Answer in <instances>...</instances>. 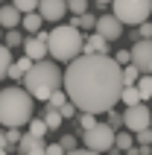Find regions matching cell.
Masks as SVG:
<instances>
[{"mask_svg":"<svg viewBox=\"0 0 152 155\" xmlns=\"http://www.w3.org/2000/svg\"><path fill=\"white\" fill-rule=\"evenodd\" d=\"M12 3L18 6V12H21V15H24V12H35V9H38V0H12Z\"/></svg>","mask_w":152,"mask_h":155,"instance_id":"obj_28","label":"cell"},{"mask_svg":"<svg viewBox=\"0 0 152 155\" xmlns=\"http://www.w3.org/2000/svg\"><path fill=\"white\" fill-rule=\"evenodd\" d=\"M135 88H137V94H140V100H152V73H140Z\"/></svg>","mask_w":152,"mask_h":155,"instance_id":"obj_17","label":"cell"},{"mask_svg":"<svg viewBox=\"0 0 152 155\" xmlns=\"http://www.w3.org/2000/svg\"><path fill=\"white\" fill-rule=\"evenodd\" d=\"M132 56V64H135L140 73H149V64H152V38H137L135 47L129 50Z\"/></svg>","mask_w":152,"mask_h":155,"instance_id":"obj_9","label":"cell"},{"mask_svg":"<svg viewBox=\"0 0 152 155\" xmlns=\"http://www.w3.org/2000/svg\"><path fill=\"white\" fill-rule=\"evenodd\" d=\"M152 0H111V15L120 24H144L149 21Z\"/></svg>","mask_w":152,"mask_h":155,"instance_id":"obj_5","label":"cell"},{"mask_svg":"<svg viewBox=\"0 0 152 155\" xmlns=\"http://www.w3.org/2000/svg\"><path fill=\"white\" fill-rule=\"evenodd\" d=\"M68 12H73V15H85V12H88V0H68Z\"/></svg>","mask_w":152,"mask_h":155,"instance_id":"obj_27","label":"cell"},{"mask_svg":"<svg viewBox=\"0 0 152 155\" xmlns=\"http://www.w3.org/2000/svg\"><path fill=\"white\" fill-rule=\"evenodd\" d=\"M59 143H61V149H64V152H70V149H76V135H64Z\"/></svg>","mask_w":152,"mask_h":155,"instance_id":"obj_33","label":"cell"},{"mask_svg":"<svg viewBox=\"0 0 152 155\" xmlns=\"http://www.w3.org/2000/svg\"><path fill=\"white\" fill-rule=\"evenodd\" d=\"M0 3H3V0H0Z\"/></svg>","mask_w":152,"mask_h":155,"instance_id":"obj_45","label":"cell"},{"mask_svg":"<svg viewBox=\"0 0 152 155\" xmlns=\"http://www.w3.org/2000/svg\"><path fill=\"white\" fill-rule=\"evenodd\" d=\"M47 38H50V32L47 29H38V32H32L29 38H24V56H29L32 61H41V59H50L47 56Z\"/></svg>","mask_w":152,"mask_h":155,"instance_id":"obj_8","label":"cell"},{"mask_svg":"<svg viewBox=\"0 0 152 155\" xmlns=\"http://www.w3.org/2000/svg\"><path fill=\"white\" fill-rule=\"evenodd\" d=\"M120 103L126 105V108H129V105H137V103H140L137 88H135V85H123V91H120Z\"/></svg>","mask_w":152,"mask_h":155,"instance_id":"obj_18","label":"cell"},{"mask_svg":"<svg viewBox=\"0 0 152 155\" xmlns=\"http://www.w3.org/2000/svg\"><path fill=\"white\" fill-rule=\"evenodd\" d=\"M135 143V138H132V132H114V149H120V152H126L129 147Z\"/></svg>","mask_w":152,"mask_h":155,"instance_id":"obj_19","label":"cell"},{"mask_svg":"<svg viewBox=\"0 0 152 155\" xmlns=\"http://www.w3.org/2000/svg\"><path fill=\"white\" fill-rule=\"evenodd\" d=\"M149 123H152V111L146 108L144 103H137V105H129L126 111H123V126H126L129 132L149 129Z\"/></svg>","mask_w":152,"mask_h":155,"instance_id":"obj_7","label":"cell"},{"mask_svg":"<svg viewBox=\"0 0 152 155\" xmlns=\"http://www.w3.org/2000/svg\"><path fill=\"white\" fill-rule=\"evenodd\" d=\"M0 149H6V132H0Z\"/></svg>","mask_w":152,"mask_h":155,"instance_id":"obj_39","label":"cell"},{"mask_svg":"<svg viewBox=\"0 0 152 155\" xmlns=\"http://www.w3.org/2000/svg\"><path fill=\"white\" fill-rule=\"evenodd\" d=\"M94 29H97L105 41H120V38H123V32H126V29H123V24H120L114 15H100Z\"/></svg>","mask_w":152,"mask_h":155,"instance_id":"obj_10","label":"cell"},{"mask_svg":"<svg viewBox=\"0 0 152 155\" xmlns=\"http://www.w3.org/2000/svg\"><path fill=\"white\" fill-rule=\"evenodd\" d=\"M44 123H47V132H56L64 123V117H61V111L59 108H53V105H47V111H44V117H41Z\"/></svg>","mask_w":152,"mask_h":155,"instance_id":"obj_16","label":"cell"},{"mask_svg":"<svg viewBox=\"0 0 152 155\" xmlns=\"http://www.w3.org/2000/svg\"><path fill=\"white\" fill-rule=\"evenodd\" d=\"M0 26H3V29H15V26H21V12H18L15 3L0 6Z\"/></svg>","mask_w":152,"mask_h":155,"instance_id":"obj_13","label":"cell"},{"mask_svg":"<svg viewBox=\"0 0 152 155\" xmlns=\"http://www.w3.org/2000/svg\"><path fill=\"white\" fill-rule=\"evenodd\" d=\"M9 64H12V47H6V44H0V79L6 76Z\"/></svg>","mask_w":152,"mask_h":155,"instance_id":"obj_20","label":"cell"},{"mask_svg":"<svg viewBox=\"0 0 152 155\" xmlns=\"http://www.w3.org/2000/svg\"><path fill=\"white\" fill-rule=\"evenodd\" d=\"M6 47H21L24 44V35H21V26H15V29H6Z\"/></svg>","mask_w":152,"mask_h":155,"instance_id":"obj_23","label":"cell"},{"mask_svg":"<svg viewBox=\"0 0 152 155\" xmlns=\"http://www.w3.org/2000/svg\"><path fill=\"white\" fill-rule=\"evenodd\" d=\"M41 21H50V24H59L61 18L68 15V3L64 0H38V9H35Z\"/></svg>","mask_w":152,"mask_h":155,"instance_id":"obj_11","label":"cell"},{"mask_svg":"<svg viewBox=\"0 0 152 155\" xmlns=\"http://www.w3.org/2000/svg\"><path fill=\"white\" fill-rule=\"evenodd\" d=\"M44 149H47V143H44V138H35V135H21V140H18V152L21 155H44Z\"/></svg>","mask_w":152,"mask_h":155,"instance_id":"obj_12","label":"cell"},{"mask_svg":"<svg viewBox=\"0 0 152 155\" xmlns=\"http://www.w3.org/2000/svg\"><path fill=\"white\" fill-rule=\"evenodd\" d=\"M79 126H82V132L94 129L97 126V114H88V111H79Z\"/></svg>","mask_w":152,"mask_h":155,"instance_id":"obj_25","label":"cell"},{"mask_svg":"<svg viewBox=\"0 0 152 155\" xmlns=\"http://www.w3.org/2000/svg\"><path fill=\"white\" fill-rule=\"evenodd\" d=\"M24 85L32 94V100H50V94L56 88H61V70L53 59H41L32 61V68L24 73Z\"/></svg>","mask_w":152,"mask_h":155,"instance_id":"obj_3","label":"cell"},{"mask_svg":"<svg viewBox=\"0 0 152 155\" xmlns=\"http://www.w3.org/2000/svg\"><path fill=\"white\" fill-rule=\"evenodd\" d=\"M18 140H21V132H18L15 126H9V129H6V149L18 147Z\"/></svg>","mask_w":152,"mask_h":155,"instance_id":"obj_29","label":"cell"},{"mask_svg":"<svg viewBox=\"0 0 152 155\" xmlns=\"http://www.w3.org/2000/svg\"><path fill=\"white\" fill-rule=\"evenodd\" d=\"M64 3H68V0H64Z\"/></svg>","mask_w":152,"mask_h":155,"instance_id":"obj_46","label":"cell"},{"mask_svg":"<svg viewBox=\"0 0 152 155\" xmlns=\"http://www.w3.org/2000/svg\"><path fill=\"white\" fill-rule=\"evenodd\" d=\"M97 3H100V6H105V3H111V0H97Z\"/></svg>","mask_w":152,"mask_h":155,"instance_id":"obj_40","label":"cell"},{"mask_svg":"<svg viewBox=\"0 0 152 155\" xmlns=\"http://www.w3.org/2000/svg\"><path fill=\"white\" fill-rule=\"evenodd\" d=\"M149 129H152V123H149Z\"/></svg>","mask_w":152,"mask_h":155,"instance_id":"obj_43","label":"cell"},{"mask_svg":"<svg viewBox=\"0 0 152 155\" xmlns=\"http://www.w3.org/2000/svg\"><path fill=\"white\" fill-rule=\"evenodd\" d=\"M82 32L70 24L56 26L47 38V56H53V61H73L76 56H82Z\"/></svg>","mask_w":152,"mask_h":155,"instance_id":"obj_4","label":"cell"},{"mask_svg":"<svg viewBox=\"0 0 152 155\" xmlns=\"http://www.w3.org/2000/svg\"><path fill=\"white\" fill-rule=\"evenodd\" d=\"M0 155H6V149H0Z\"/></svg>","mask_w":152,"mask_h":155,"instance_id":"obj_41","label":"cell"},{"mask_svg":"<svg viewBox=\"0 0 152 155\" xmlns=\"http://www.w3.org/2000/svg\"><path fill=\"white\" fill-rule=\"evenodd\" d=\"M41 15H38V12H24V15H21V29H26V32H38V29H41Z\"/></svg>","mask_w":152,"mask_h":155,"instance_id":"obj_15","label":"cell"},{"mask_svg":"<svg viewBox=\"0 0 152 155\" xmlns=\"http://www.w3.org/2000/svg\"><path fill=\"white\" fill-rule=\"evenodd\" d=\"M108 44H111V41H105L100 32H91V35L82 41V53H108Z\"/></svg>","mask_w":152,"mask_h":155,"instance_id":"obj_14","label":"cell"},{"mask_svg":"<svg viewBox=\"0 0 152 155\" xmlns=\"http://www.w3.org/2000/svg\"><path fill=\"white\" fill-rule=\"evenodd\" d=\"M135 143H137V147H152V129L135 132Z\"/></svg>","mask_w":152,"mask_h":155,"instance_id":"obj_26","label":"cell"},{"mask_svg":"<svg viewBox=\"0 0 152 155\" xmlns=\"http://www.w3.org/2000/svg\"><path fill=\"white\" fill-rule=\"evenodd\" d=\"M137 38H152V24H149V21L137 24Z\"/></svg>","mask_w":152,"mask_h":155,"instance_id":"obj_32","label":"cell"},{"mask_svg":"<svg viewBox=\"0 0 152 155\" xmlns=\"http://www.w3.org/2000/svg\"><path fill=\"white\" fill-rule=\"evenodd\" d=\"M59 111H61V117H64V120H70V117H73V114H76V105H73V103H70V100H68V103L61 105Z\"/></svg>","mask_w":152,"mask_h":155,"instance_id":"obj_36","label":"cell"},{"mask_svg":"<svg viewBox=\"0 0 152 155\" xmlns=\"http://www.w3.org/2000/svg\"><path fill=\"white\" fill-rule=\"evenodd\" d=\"M15 68H18V70H21V73H26V70L32 68V59H29V56H21V59H18V61H15Z\"/></svg>","mask_w":152,"mask_h":155,"instance_id":"obj_35","label":"cell"},{"mask_svg":"<svg viewBox=\"0 0 152 155\" xmlns=\"http://www.w3.org/2000/svg\"><path fill=\"white\" fill-rule=\"evenodd\" d=\"M120 155H126V152H120Z\"/></svg>","mask_w":152,"mask_h":155,"instance_id":"obj_44","label":"cell"},{"mask_svg":"<svg viewBox=\"0 0 152 155\" xmlns=\"http://www.w3.org/2000/svg\"><path fill=\"white\" fill-rule=\"evenodd\" d=\"M111 59H114L120 68H123V64H129V61H132V56H129V50H117L114 56H111Z\"/></svg>","mask_w":152,"mask_h":155,"instance_id":"obj_31","label":"cell"},{"mask_svg":"<svg viewBox=\"0 0 152 155\" xmlns=\"http://www.w3.org/2000/svg\"><path fill=\"white\" fill-rule=\"evenodd\" d=\"M137 76H140V70H137L132 61H129V64H123V85H135Z\"/></svg>","mask_w":152,"mask_h":155,"instance_id":"obj_22","label":"cell"},{"mask_svg":"<svg viewBox=\"0 0 152 155\" xmlns=\"http://www.w3.org/2000/svg\"><path fill=\"white\" fill-rule=\"evenodd\" d=\"M32 114H35V100L26 88L12 85L6 91H0V123L6 129L9 126H15V129L26 126Z\"/></svg>","mask_w":152,"mask_h":155,"instance_id":"obj_2","label":"cell"},{"mask_svg":"<svg viewBox=\"0 0 152 155\" xmlns=\"http://www.w3.org/2000/svg\"><path fill=\"white\" fill-rule=\"evenodd\" d=\"M61 88L76 111L105 114L120 103L123 68L108 53H82L68 61V70L61 73Z\"/></svg>","mask_w":152,"mask_h":155,"instance_id":"obj_1","label":"cell"},{"mask_svg":"<svg viewBox=\"0 0 152 155\" xmlns=\"http://www.w3.org/2000/svg\"><path fill=\"white\" fill-rule=\"evenodd\" d=\"M82 143L85 149H91V152H108V149H114V129H111L108 123H97L94 129L82 132Z\"/></svg>","mask_w":152,"mask_h":155,"instance_id":"obj_6","label":"cell"},{"mask_svg":"<svg viewBox=\"0 0 152 155\" xmlns=\"http://www.w3.org/2000/svg\"><path fill=\"white\" fill-rule=\"evenodd\" d=\"M149 73H152V64H149Z\"/></svg>","mask_w":152,"mask_h":155,"instance_id":"obj_42","label":"cell"},{"mask_svg":"<svg viewBox=\"0 0 152 155\" xmlns=\"http://www.w3.org/2000/svg\"><path fill=\"white\" fill-rule=\"evenodd\" d=\"M44 155H64V149H61V143H47Z\"/></svg>","mask_w":152,"mask_h":155,"instance_id":"obj_37","label":"cell"},{"mask_svg":"<svg viewBox=\"0 0 152 155\" xmlns=\"http://www.w3.org/2000/svg\"><path fill=\"white\" fill-rule=\"evenodd\" d=\"M105 114H108V126H111V129H117V126H123V114H117L114 108H108Z\"/></svg>","mask_w":152,"mask_h":155,"instance_id":"obj_30","label":"cell"},{"mask_svg":"<svg viewBox=\"0 0 152 155\" xmlns=\"http://www.w3.org/2000/svg\"><path fill=\"white\" fill-rule=\"evenodd\" d=\"M6 79H12V82H21V79H24V73H21V70L15 68V61L9 64V70H6Z\"/></svg>","mask_w":152,"mask_h":155,"instance_id":"obj_34","label":"cell"},{"mask_svg":"<svg viewBox=\"0 0 152 155\" xmlns=\"http://www.w3.org/2000/svg\"><path fill=\"white\" fill-rule=\"evenodd\" d=\"M29 135H35V138H44V135H47V123L41 120V117H29Z\"/></svg>","mask_w":152,"mask_h":155,"instance_id":"obj_21","label":"cell"},{"mask_svg":"<svg viewBox=\"0 0 152 155\" xmlns=\"http://www.w3.org/2000/svg\"><path fill=\"white\" fill-rule=\"evenodd\" d=\"M64 155H102V152H91V149H70Z\"/></svg>","mask_w":152,"mask_h":155,"instance_id":"obj_38","label":"cell"},{"mask_svg":"<svg viewBox=\"0 0 152 155\" xmlns=\"http://www.w3.org/2000/svg\"><path fill=\"white\" fill-rule=\"evenodd\" d=\"M68 103V94H64V88H56L50 94V100H47V105H53V108H61V105Z\"/></svg>","mask_w":152,"mask_h":155,"instance_id":"obj_24","label":"cell"}]
</instances>
